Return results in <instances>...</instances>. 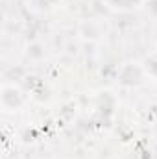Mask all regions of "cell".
I'll use <instances>...</instances> for the list:
<instances>
[{"label": "cell", "mask_w": 157, "mask_h": 159, "mask_svg": "<svg viewBox=\"0 0 157 159\" xmlns=\"http://www.w3.org/2000/svg\"><path fill=\"white\" fill-rule=\"evenodd\" d=\"M115 7H120V9H129V7H135L139 4V0H113Z\"/></svg>", "instance_id": "1"}]
</instances>
